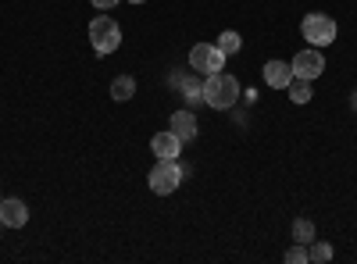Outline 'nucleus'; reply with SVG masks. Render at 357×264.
<instances>
[{
  "label": "nucleus",
  "mask_w": 357,
  "mask_h": 264,
  "mask_svg": "<svg viewBox=\"0 0 357 264\" xmlns=\"http://www.w3.org/2000/svg\"><path fill=\"white\" fill-rule=\"evenodd\" d=\"M236 100H240V82H236L232 75H225V72L207 75V82H204V104H207V107L225 111V107H232Z\"/></svg>",
  "instance_id": "1"
},
{
  "label": "nucleus",
  "mask_w": 357,
  "mask_h": 264,
  "mask_svg": "<svg viewBox=\"0 0 357 264\" xmlns=\"http://www.w3.org/2000/svg\"><path fill=\"white\" fill-rule=\"evenodd\" d=\"M89 43H93V54L107 57L122 47V25H118L111 15H97L89 22Z\"/></svg>",
  "instance_id": "2"
},
{
  "label": "nucleus",
  "mask_w": 357,
  "mask_h": 264,
  "mask_svg": "<svg viewBox=\"0 0 357 264\" xmlns=\"http://www.w3.org/2000/svg\"><path fill=\"white\" fill-rule=\"evenodd\" d=\"M146 183H151V193L168 196V193L178 189V183H183V168H178L175 161H168V157H158V164L151 168V175H146Z\"/></svg>",
  "instance_id": "3"
},
{
  "label": "nucleus",
  "mask_w": 357,
  "mask_h": 264,
  "mask_svg": "<svg viewBox=\"0 0 357 264\" xmlns=\"http://www.w3.org/2000/svg\"><path fill=\"white\" fill-rule=\"evenodd\" d=\"M301 33H304V40L311 43V47H329L333 40H336V22L329 18V15H307L304 22H301Z\"/></svg>",
  "instance_id": "4"
},
{
  "label": "nucleus",
  "mask_w": 357,
  "mask_h": 264,
  "mask_svg": "<svg viewBox=\"0 0 357 264\" xmlns=\"http://www.w3.org/2000/svg\"><path fill=\"white\" fill-rule=\"evenodd\" d=\"M190 65H193L200 75H215V72L225 68V54H222L215 43H197V47L190 50Z\"/></svg>",
  "instance_id": "5"
},
{
  "label": "nucleus",
  "mask_w": 357,
  "mask_h": 264,
  "mask_svg": "<svg viewBox=\"0 0 357 264\" xmlns=\"http://www.w3.org/2000/svg\"><path fill=\"white\" fill-rule=\"evenodd\" d=\"M293 79H318L321 72H325V57H321V50L318 47H307V50H301V54H296L293 57Z\"/></svg>",
  "instance_id": "6"
},
{
  "label": "nucleus",
  "mask_w": 357,
  "mask_h": 264,
  "mask_svg": "<svg viewBox=\"0 0 357 264\" xmlns=\"http://www.w3.org/2000/svg\"><path fill=\"white\" fill-rule=\"evenodd\" d=\"M0 222H4L8 228H22V225L29 222V208H25V200H18V196L0 200Z\"/></svg>",
  "instance_id": "7"
},
{
  "label": "nucleus",
  "mask_w": 357,
  "mask_h": 264,
  "mask_svg": "<svg viewBox=\"0 0 357 264\" xmlns=\"http://www.w3.org/2000/svg\"><path fill=\"white\" fill-rule=\"evenodd\" d=\"M151 150H154L158 157H168V161H175L178 154H183V139H178L172 129H165V132H158V136L151 139Z\"/></svg>",
  "instance_id": "8"
},
{
  "label": "nucleus",
  "mask_w": 357,
  "mask_h": 264,
  "mask_svg": "<svg viewBox=\"0 0 357 264\" xmlns=\"http://www.w3.org/2000/svg\"><path fill=\"white\" fill-rule=\"evenodd\" d=\"M293 82V68L286 61H268L264 65V86H272V90H286Z\"/></svg>",
  "instance_id": "9"
},
{
  "label": "nucleus",
  "mask_w": 357,
  "mask_h": 264,
  "mask_svg": "<svg viewBox=\"0 0 357 264\" xmlns=\"http://www.w3.org/2000/svg\"><path fill=\"white\" fill-rule=\"evenodd\" d=\"M168 125H172V132L183 139V143L197 136V118H193V111H175L172 118H168Z\"/></svg>",
  "instance_id": "10"
},
{
  "label": "nucleus",
  "mask_w": 357,
  "mask_h": 264,
  "mask_svg": "<svg viewBox=\"0 0 357 264\" xmlns=\"http://www.w3.org/2000/svg\"><path fill=\"white\" fill-rule=\"evenodd\" d=\"M132 97H136V79H132V75H118V79L111 82V100L126 104V100H132Z\"/></svg>",
  "instance_id": "11"
},
{
  "label": "nucleus",
  "mask_w": 357,
  "mask_h": 264,
  "mask_svg": "<svg viewBox=\"0 0 357 264\" xmlns=\"http://www.w3.org/2000/svg\"><path fill=\"white\" fill-rule=\"evenodd\" d=\"M318 236H314V222H307V218H296L293 222V243H304V247H311Z\"/></svg>",
  "instance_id": "12"
},
{
  "label": "nucleus",
  "mask_w": 357,
  "mask_h": 264,
  "mask_svg": "<svg viewBox=\"0 0 357 264\" xmlns=\"http://www.w3.org/2000/svg\"><path fill=\"white\" fill-rule=\"evenodd\" d=\"M286 90H289V100H293V104H307V100H311V82H307V79H293Z\"/></svg>",
  "instance_id": "13"
},
{
  "label": "nucleus",
  "mask_w": 357,
  "mask_h": 264,
  "mask_svg": "<svg viewBox=\"0 0 357 264\" xmlns=\"http://www.w3.org/2000/svg\"><path fill=\"white\" fill-rule=\"evenodd\" d=\"M215 47H218V50L229 57V54H236V50L243 47V40H240V33H232V29H225V33L218 36V43H215Z\"/></svg>",
  "instance_id": "14"
},
{
  "label": "nucleus",
  "mask_w": 357,
  "mask_h": 264,
  "mask_svg": "<svg viewBox=\"0 0 357 264\" xmlns=\"http://www.w3.org/2000/svg\"><path fill=\"white\" fill-rule=\"evenodd\" d=\"M307 257L318 261V264H325V261H333V247H329V243H321V240H314L311 250H307Z\"/></svg>",
  "instance_id": "15"
},
{
  "label": "nucleus",
  "mask_w": 357,
  "mask_h": 264,
  "mask_svg": "<svg viewBox=\"0 0 357 264\" xmlns=\"http://www.w3.org/2000/svg\"><path fill=\"white\" fill-rule=\"evenodd\" d=\"M286 261H289V264H307V261H311V257H307V247H304V243H293V247L286 250Z\"/></svg>",
  "instance_id": "16"
},
{
  "label": "nucleus",
  "mask_w": 357,
  "mask_h": 264,
  "mask_svg": "<svg viewBox=\"0 0 357 264\" xmlns=\"http://www.w3.org/2000/svg\"><path fill=\"white\" fill-rule=\"evenodd\" d=\"M89 4H93L97 11H111V8H118V4H122V0H89Z\"/></svg>",
  "instance_id": "17"
},
{
  "label": "nucleus",
  "mask_w": 357,
  "mask_h": 264,
  "mask_svg": "<svg viewBox=\"0 0 357 264\" xmlns=\"http://www.w3.org/2000/svg\"><path fill=\"white\" fill-rule=\"evenodd\" d=\"M350 107H357V90H354V97H350Z\"/></svg>",
  "instance_id": "18"
},
{
  "label": "nucleus",
  "mask_w": 357,
  "mask_h": 264,
  "mask_svg": "<svg viewBox=\"0 0 357 264\" xmlns=\"http://www.w3.org/2000/svg\"><path fill=\"white\" fill-rule=\"evenodd\" d=\"M129 4H143V0H129Z\"/></svg>",
  "instance_id": "19"
},
{
  "label": "nucleus",
  "mask_w": 357,
  "mask_h": 264,
  "mask_svg": "<svg viewBox=\"0 0 357 264\" xmlns=\"http://www.w3.org/2000/svg\"><path fill=\"white\" fill-rule=\"evenodd\" d=\"M0 200H4V196H0Z\"/></svg>",
  "instance_id": "20"
}]
</instances>
